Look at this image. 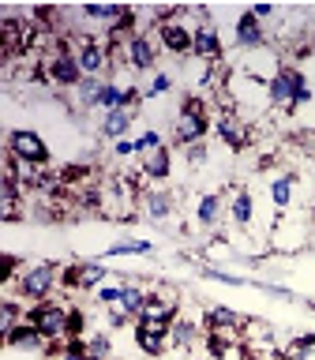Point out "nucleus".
Instances as JSON below:
<instances>
[{
    "label": "nucleus",
    "instance_id": "f257e3e1",
    "mask_svg": "<svg viewBox=\"0 0 315 360\" xmlns=\"http://www.w3.org/2000/svg\"><path fill=\"white\" fill-rule=\"evenodd\" d=\"M266 98H270V105H278V109H292L297 101L308 98V83H304L300 72H292V68H281V72L270 79Z\"/></svg>",
    "mask_w": 315,
    "mask_h": 360
},
{
    "label": "nucleus",
    "instance_id": "f03ea898",
    "mask_svg": "<svg viewBox=\"0 0 315 360\" xmlns=\"http://www.w3.org/2000/svg\"><path fill=\"white\" fill-rule=\"evenodd\" d=\"M173 135H176V143H199L202 135H207V109H202L199 98H191L184 105V112L176 117Z\"/></svg>",
    "mask_w": 315,
    "mask_h": 360
},
{
    "label": "nucleus",
    "instance_id": "7ed1b4c3",
    "mask_svg": "<svg viewBox=\"0 0 315 360\" xmlns=\"http://www.w3.org/2000/svg\"><path fill=\"white\" fill-rule=\"evenodd\" d=\"M30 323L38 326V334L45 342H56V338H68V323H72V315H68L60 304H41V308H34Z\"/></svg>",
    "mask_w": 315,
    "mask_h": 360
},
{
    "label": "nucleus",
    "instance_id": "20e7f679",
    "mask_svg": "<svg viewBox=\"0 0 315 360\" xmlns=\"http://www.w3.org/2000/svg\"><path fill=\"white\" fill-rule=\"evenodd\" d=\"M45 75L53 79V83H64V86H79L83 83V68H79V60L68 49L60 53H53V56H45Z\"/></svg>",
    "mask_w": 315,
    "mask_h": 360
},
{
    "label": "nucleus",
    "instance_id": "39448f33",
    "mask_svg": "<svg viewBox=\"0 0 315 360\" xmlns=\"http://www.w3.org/2000/svg\"><path fill=\"white\" fill-rule=\"evenodd\" d=\"M53 281H56V266H49V263L27 266V270H22V278H19V292H22V297H30V300H41V297H49Z\"/></svg>",
    "mask_w": 315,
    "mask_h": 360
},
{
    "label": "nucleus",
    "instance_id": "423d86ee",
    "mask_svg": "<svg viewBox=\"0 0 315 360\" xmlns=\"http://www.w3.org/2000/svg\"><path fill=\"white\" fill-rule=\"evenodd\" d=\"M8 154H15L19 162H30V165H41L45 158H49L45 143H41L34 131H11V139H8Z\"/></svg>",
    "mask_w": 315,
    "mask_h": 360
},
{
    "label": "nucleus",
    "instance_id": "0eeeda50",
    "mask_svg": "<svg viewBox=\"0 0 315 360\" xmlns=\"http://www.w3.org/2000/svg\"><path fill=\"white\" fill-rule=\"evenodd\" d=\"M135 342H139L143 353L158 356L169 345V323L162 319H139V330H135Z\"/></svg>",
    "mask_w": 315,
    "mask_h": 360
},
{
    "label": "nucleus",
    "instance_id": "6e6552de",
    "mask_svg": "<svg viewBox=\"0 0 315 360\" xmlns=\"http://www.w3.org/2000/svg\"><path fill=\"white\" fill-rule=\"evenodd\" d=\"M158 34H162V45L169 53H191V45H195V27H184L176 19H165Z\"/></svg>",
    "mask_w": 315,
    "mask_h": 360
},
{
    "label": "nucleus",
    "instance_id": "1a4fd4ad",
    "mask_svg": "<svg viewBox=\"0 0 315 360\" xmlns=\"http://www.w3.org/2000/svg\"><path fill=\"white\" fill-rule=\"evenodd\" d=\"M124 60H128L131 68H139V72H143V68H150L154 64V41L150 38H146V34H139V30H135L131 34V38H128V45H124Z\"/></svg>",
    "mask_w": 315,
    "mask_h": 360
},
{
    "label": "nucleus",
    "instance_id": "9d476101",
    "mask_svg": "<svg viewBox=\"0 0 315 360\" xmlns=\"http://www.w3.org/2000/svg\"><path fill=\"white\" fill-rule=\"evenodd\" d=\"M75 60H79V68H83V75H90L94 79L101 68H105V60H109V53L101 49L98 41H90V38H79V53H75Z\"/></svg>",
    "mask_w": 315,
    "mask_h": 360
},
{
    "label": "nucleus",
    "instance_id": "9b49d317",
    "mask_svg": "<svg viewBox=\"0 0 315 360\" xmlns=\"http://www.w3.org/2000/svg\"><path fill=\"white\" fill-rule=\"evenodd\" d=\"M218 135L233 146V150L248 146V128H244V120L236 117V112H221V117H218Z\"/></svg>",
    "mask_w": 315,
    "mask_h": 360
},
{
    "label": "nucleus",
    "instance_id": "f8f14e48",
    "mask_svg": "<svg viewBox=\"0 0 315 360\" xmlns=\"http://www.w3.org/2000/svg\"><path fill=\"white\" fill-rule=\"evenodd\" d=\"M191 53H195L199 60H218V56H221L218 30H214L210 22H202V27H195V45H191Z\"/></svg>",
    "mask_w": 315,
    "mask_h": 360
},
{
    "label": "nucleus",
    "instance_id": "ddd939ff",
    "mask_svg": "<svg viewBox=\"0 0 315 360\" xmlns=\"http://www.w3.org/2000/svg\"><path fill=\"white\" fill-rule=\"evenodd\" d=\"M266 38H263V27H259V19L248 11V15H240V22H236V45L240 49H259Z\"/></svg>",
    "mask_w": 315,
    "mask_h": 360
},
{
    "label": "nucleus",
    "instance_id": "4468645a",
    "mask_svg": "<svg viewBox=\"0 0 315 360\" xmlns=\"http://www.w3.org/2000/svg\"><path fill=\"white\" fill-rule=\"evenodd\" d=\"M169 169H173V162H169V150H165V146H154V150L143 154V173L150 176V180H165Z\"/></svg>",
    "mask_w": 315,
    "mask_h": 360
},
{
    "label": "nucleus",
    "instance_id": "2eb2a0df",
    "mask_svg": "<svg viewBox=\"0 0 315 360\" xmlns=\"http://www.w3.org/2000/svg\"><path fill=\"white\" fill-rule=\"evenodd\" d=\"M101 278H105V270H101L98 263H83V266H72V270H68V285H79V289L98 285Z\"/></svg>",
    "mask_w": 315,
    "mask_h": 360
},
{
    "label": "nucleus",
    "instance_id": "dca6fc26",
    "mask_svg": "<svg viewBox=\"0 0 315 360\" xmlns=\"http://www.w3.org/2000/svg\"><path fill=\"white\" fill-rule=\"evenodd\" d=\"M41 342H45V338L38 334V326H34V323H22V326H15V330L8 334L11 349H41Z\"/></svg>",
    "mask_w": 315,
    "mask_h": 360
},
{
    "label": "nucleus",
    "instance_id": "f3484780",
    "mask_svg": "<svg viewBox=\"0 0 315 360\" xmlns=\"http://www.w3.org/2000/svg\"><path fill=\"white\" fill-rule=\"evenodd\" d=\"M128 128H131V112L128 109H112L109 117H105V124H101V131H105L109 139H120Z\"/></svg>",
    "mask_w": 315,
    "mask_h": 360
},
{
    "label": "nucleus",
    "instance_id": "a211bd4d",
    "mask_svg": "<svg viewBox=\"0 0 315 360\" xmlns=\"http://www.w3.org/2000/svg\"><path fill=\"white\" fill-rule=\"evenodd\" d=\"M207 319H210V330H240V326H244L240 315H236V311H225V308H214Z\"/></svg>",
    "mask_w": 315,
    "mask_h": 360
},
{
    "label": "nucleus",
    "instance_id": "6ab92c4d",
    "mask_svg": "<svg viewBox=\"0 0 315 360\" xmlns=\"http://www.w3.org/2000/svg\"><path fill=\"white\" fill-rule=\"evenodd\" d=\"M195 326L191 323H169V345H176V349H188V345H195Z\"/></svg>",
    "mask_w": 315,
    "mask_h": 360
},
{
    "label": "nucleus",
    "instance_id": "aec40b11",
    "mask_svg": "<svg viewBox=\"0 0 315 360\" xmlns=\"http://www.w3.org/2000/svg\"><path fill=\"white\" fill-rule=\"evenodd\" d=\"M233 221H240V225L252 221V195H248V191H240V195L233 199Z\"/></svg>",
    "mask_w": 315,
    "mask_h": 360
},
{
    "label": "nucleus",
    "instance_id": "412c9836",
    "mask_svg": "<svg viewBox=\"0 0 315 360\" xmlns=\"http://www.w3.org/2000/svg\"><path fill=\"white\" fill-rule=\"evenodd\" d=\"M199 221H202V225H214V221H218V195H202V199H199Z\"/></svg>",
    "mask_w": 315,
    "mask_h": 360
},
{
    "label": "nucleus",
    "instance_id": "4be33fe9",
    "mask_svg": "<svg viewBox=\"0 0 315 360\" xmlns=\"http://www.w3.org/2000/svg\"><path fill=\"white\" fill-rule=\"evenodd\" d=\"M143 207H146V214H150V218H165L173 202H169V195H146Z\"/></svg>",
    "mask_w": 315,
    "mask_h": 360
},
{
    "label": "nucleus",
    "instance_id": "5701e85b",
    "mask_svg": "<svg viewBox=\"0 0 315 360\" xmlns=\"http://www.w3.org/2000/svg\"><path fill=\"white\" fill-rule=\"evenodd\" d=\"M15 319H19V304L15 300H4V315H0V330H4V338L19 326Z\"/></svg>",
    "mask_w": 315,
    "mask_h": 360
},
{
    "label": "nucleus",
    "instance_id": "b1692460",
    "mask_svg": "<svg viewBox=\"0 0 315 360\" xmlns=\"http://www.w3.org/2000/svg\"><path fill=\"white\" fill-rule=\"evenodd\" d=\"M270 199H274L278 207H285V202L292 199V184H289L285 176H281V180H274V184H270Z\"/></svg>",
    "mask_w": 315,
    "mask_h": 360
},
{
    "label": "nucleus",
    "instance_id": "393cba45",
    "mask_svg": "<svg viewBox=\"0 0 315 360\" xmlns=\"http://www.w3.org/2000/svg\"><path fill=\"white\" fill-rule=\"evenodd\" d=\"M139 252H150V244L146 240H128V244H112L109 255H139Z\"/></svg>",
    "mask_w": 315,
    "mask_h": 360
},
{
    "label": "nucleus",
    "instance_id": "a878e982",
    "mask_svg": "<svg viewBox=\"0 0 315 360\" xmlns=\"http://www.w3.org/2000/svg\"><path fill=\"white\" fill-rule=\"evenodd\" d=\"M311 345H315V338H311V334H308V338H300V342H292V345L285 349V360H304Z\"/></svg>",
    "mask_w": 315,
    "mask_h": 360
},
{
    "label": "nucleus",
    "instance_id": "bb28decb",
    "mask_svg": "<svg viewBox=\"0 0 315 360\" xmlns=\"http://www.w3.org/2000/svg\"><path fill=\"white\" fill-rule=\"evenodd\" d=\"M165 90H169V75H154V83H150L146 94H165Z\"/></svg>",
    "mask_w": 315,
    "mask_h": 360
},
{
    "label": "nucleus",
    "instance_id": "cd10ccee",
    "mask_svg": "<svg viewBox=\"0 0 315 360\" xmlns=\"http://www.w3.org/2000/svg\"><path fill=\"white\" fill-rule=\"evenodd\" d=\"M252 15H255V19H270V15H274V8H270V4H259V8H252Z\"/></svg>",
    "mask_w": 315,
    "mask_h": 360
}]
</instances>
